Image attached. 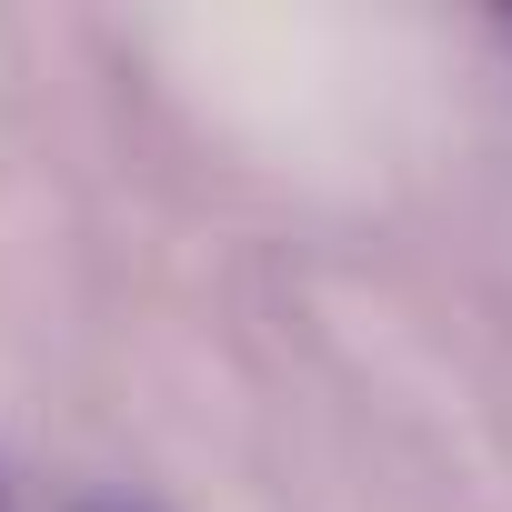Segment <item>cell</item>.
<instances>
[{"mask_svg": "<svg viewBox=\"0 0 512 512\" xmlns=\"http://www.w3.org/2000/svg\"><path fill=\"white\" fill-rule=\"evenodd\" d=\"M91 512H141V502H91Z\"/></svg>", "mask_w": 512, "mask_h": 512, "instance_id": "cell-1", "label": "cell"}, {"mask_svg": "<svg viewBox=\"0 0 512 512\" xmlns=\"http://www.w3.org/2000/svg\"><path fill=\"white\" fill-rule=\"evenodd\" d=\"M0 512H11V502H0Z\"/></svg>", "mask_w": 512, "mask_h": 512, "instance_id": "cell-2", "label": "cell"}]
</instances>
